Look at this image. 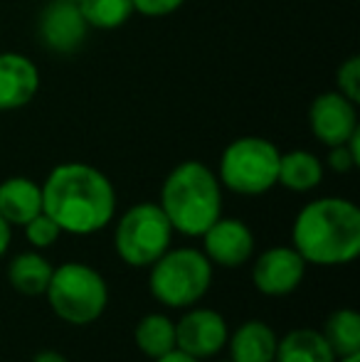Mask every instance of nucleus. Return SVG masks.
Listing matches in <instances>:
<instances>
[{"label":"nucleus","mask_w":360,"mask_h":362,"mask_svg":"<svg viewBox=\"0 0 360 362\" xmlns=\"http://www.w3.org/2000/svg\"><path fill=\"white\" fill-rule=\"evenodd\" d=\"M42 212L59 224L62 234L91 237L114 219L116 190L89 163H59L42 182Z\"/></svg>","instance_id":"obj_1"},{"label":"nucleus","mask_w":360,"mask_h":362,"mask_svg":"<svg viewBox=\"0 0 360 362\" xmlns=\"http://www.w3.org/2000/svg\"><path fill=\"white\" fill-rule=\"evenodd\" d=\"M326 343L336 353V358L360 355V315L353 308H338L326 318L321 328Z\"/></svg>","instance_id":"obj_20"},{"label":"nucleus","mask_w":360,"mask_h":362,"mask_svg":"<svg viewBox=\"0 0 360 362\" xmlns=\"http://www.w3.org/2000/svg\"><path fill=\"white\" fill-rule=\"evenodd\" d=\"M45 296L59 320L69 325H89L99 320L109 305V284L89 264L64 262L52 269Z\"/></svg>","instance_id":"obj_5"},{"label":"nucleus","mask_w":360,"mask_h":362,"mask_svg":"<svg viewBox=\"0 0 360 362\" xmlns=\"http://www.w3.org/2000/svg\"><path fill=\"white\" fill-rule=\"evenodd\" d=\"M134 10L144 18H166L173 15L175 10H180L185 5V0H131Z\"/></svg>","instance_id":"obj_24"},{"label":"nucleus","mask_w":360,"mask_h":362,"mask_svg":"<svg viewBox=\"0 0 360 362\" xmlns=\"http://www.w3.org/2000/svg\"><path fill=\"white\" fill-rule=\"evenodd\" d=\"M74 3H79V0H74Z\"/></svg>","instance_id":"obj_30"},{"label":"nucleus","mask_w":360,"mask_h":362,"mask_svg":"<svg viewBox=\"0 0 360 362\" xmlns=\"http://www.w3.org/2000/svg\"><path fill=\"white\" fill-rule=\"evenodd\" d=\"M134 343L141 355L156 360L175 350V320L166 313H149L136 323Z\"/></svg>","instance_id":"obj_19"},{"label":"nucleus","mask_w":360,"mask_h":362,"mask_svg":"<svg viewBox=\"0 0 360 362\" xmlns=\"http://www.w3.org/2000/svg\"><path fill=\"white\" fill-rule=\"evenodd\" d=\"M153 362H202V360H197V358H192V355H187V353H182V350H170V353H166V355H161V358H156Z\"/></svg>","instance_id":"obj_26"},{"label":"nucleus","mask_w":360,"mask_h":362,"mask_svg":"<svg viewBox=\"0 0 360 362\" xmlns=\"http://www.w3.org/2000/svg\"><path fill=\"white\" fill-rule=\"evenodd\" d=\"M291 247L306 264L343 267L360 254V210L346 197H318L298 210Z\"/></svg>","instance_id":"obj_2"},{"label":"nucleus","mask_w":360,"mask_h":362,"mask_svg":"<svg viewBox=\"0 0 360 362\" xmlns=\"http://www.w3.org/2000/svg\"><path fill=\"white\" fill-rule=\"evenodd\" d=\"M173 234V227L158 202H139L131 205L116 222L114 252L129 267L146 269L161 254L168 252Z\"/></svg>","instance_id":"obj_7"},{"label":"nucleus","mask_w":360,"mask_h":362,"mask_svg":"<svg viewBox=\"0 0 360 362\" xmlns=\"http://www.w3.org/2000/svg\"><path fill=\"white\" fill-rule=\"evenodd\" d=\"M217 362H232V360H230V358H227V360H217Z\"/></svg>","instance_id":"obj_29"},{"label":"nucleus","mask_w":360,"mask_h":362,"mask_svg":"<svg viewBox=\"0 0 360 362\" xmlns=\"http://www.w3.org/2000/svg\"><path fill=\"white\" fill-rule=\"evenodd\" d=\"M230 325L215 308H192L175 323V348L197 360L215 358L225 350Z\"/></svg>","instance_id":"obj_8"},{"label":"nucleus","mask_w":360,"mask_h":362,"mask_svg":"<svg viewBox=\"0 0 360 362\" xmlns=\"http://www.w3.org/2000/svg\"><path fill=\"white\" fill-rule=\"evenodd\" d=\"M308 264L294 247H269L257 257L252 267V284L262 296L281 298L294 293L306 279Z\"/></svg>","instance_id":"obj_10"},{"label":"nucleus","mask_w":360,"mask_h":362,"mask_svg":"<svg viewBox=\"0 0 360 362\" xmlns=\"http://www.w3.org/2000/svg\"><path fill=\"white\" fill-rule=\"evenodd\" d=\"M52 269L54 267L40 252H23L8 264V281L18 293L35 298V296H45L52 279Z\"/></svg>","instance_id":"obj_18"},{"label":"nucleus","mask_w":360,"mask_h":362,"mask_svg":"<svg viewBox=\"0 0 360 362\" xmlns=\"http://www.w3.org/2000/svg\"><path fill=\"white\" fill-rule=\"evenodd\" d=\"M40 40L47 49L57 54L77 52L89 35V25L84 20L79 3L74 0H50L37 20Z\"/></svg>","instance_id":"obj_11"},{"label":"nucleus","mask_w":360,"mask_h":362,"mask_svg":"<svg viewBox=\"0 0 360 362\" xmlns=\"http://www.w3.org/2000/svg\"><path fill=\"white\" fill-rule=\"evenodd\" d=\"M336 362H360V355H346V358H338Z\"/></svg>","instance_id":"obj_28"},{"label":"nucleus","mask_w":360,"mask_h":362,"mask_svg":"<svg viewBox=\"0 0 360 362\" xmlns=\"http://www.w3.org/2000/svg\"><path fill=\"white\" fill-rule=\"evenodd\" d=\"M336 91L348 96L351 101H360V57L351 54L341 67L336 69Z\"/></svg>","instance_id":"obj_23"},{"label":"nucleus","mask_w":360,"mask_h":362,"mask_svg":"<svg viewBox=\"0 0 360 362\" xmlns=\"http://www.w3.org/2000/svg\"><path fill=\"white\" fill-rule=\"evenodd\" d=\"M308 126L318 144L326 148L341 146L360 129L358 104L341 91H323L308 106Z\"/></svg>","instance_id":"obj_9"},{"label":"nucleus","mask_w":360,"mask_h":362,"mask_svg":"<svg viewBox=\"0 0 360 362\" xmlns=\"http://www.w3.org/2000/svg\"><path fill=\"white\" fill-rule=\"evenodd\" d=\"M149 269L151 296L166 308L197 305L212 286V264L195 247L168 249Z\"/></svg>","instance_id":"obj_4"},{"label":"nucleus","mask_w":360,"mask_h":362,"mask_svg":"<svg viewBox=\"0 0 360 362\" xmlns=\"http://www.w3.org/2000/svg\"><path fill=\"white\" fill-rule=\"evenodd\" d=\"M281 151L262 136H240L222 151L217 180L225 190L245 197L267 195L277 187Z\"/></svg>","instance_id":"obj_6"},{"label":"nucleus","mask_w":360,"mask_h":362,"mask_svg":"<svg viewBox=\"0 0 360 362\" xmlns=\"http://www.w3.org/2000/svg\"><path fill=\"white\" fill-rule=\"evenodd\" d=\"M33 362H69V360L62 353H57V350H42V353L35 355Z\"/></svg>","instance_id":"obj_27"},{"label":"nucleus","mask_w":360,"mask_h":362,"mask_svg":"<svg viewBox=\"0 0 360 362\" xmlns=\"http://www.w3.org/2000/svg\"><path fill=\"white\" fill-rule=\"evenodd\" d=\"M23 229H25V237H28L30 247H35V249L52 247V244H57V239L62 237L59 224L50 215H45V212H40V215H35L28 224H23Z\"/></svg>","instance_id":"obj_22"},{"label":"nucleus","mask_w":360,"mask_h":362,"mask_svg":"<svg viewBox=\"0 0 360 362\" xmlns=\"http://www.w3.org/2000/svg\"><path fill=\"white\" fill-rule=\"evenodd\" d=\"M89 30H119L136 15L131 0H79Z\"/></svg>","instance_id":"obj_21"},{"label":"nucleus","mask_w":360,"mask_h":362,"mask_svg":"<svg viewBox=\"0 0 360 362\" xmlns=\"http://www.w3.org/2000/svg\"><path fill=\"white\" fill-rule=\"evenodd\" d=\"M336 353L326 343L321 330L294 328L277 343L274 362H336Z\"/></svg>","instance_id":"obj_17"},{"label":"nucleus","mask_w":360,"mask_h":362,"mask_svg":"<svg viewBox=\"0 0 360 362\" xmlns=\"http://www.w3.org/2000/svg\"><path fill=\"white\" fill-rule=\"evenodd\" d=\"M10 242H13V227L0 217V259H3L5 252L10 249Z\"/></svg>","instance_id":"obj_25"},{"label":"nucleus","mask_w":360,"mask_h":362,"mask_svg":"<svg viewBox=\"0 0 360 362\" xmlns=\"http://www.w3.org/2000/svg\"><path fill=\"white\" fill-rule=\"evenodd\" d=\"M158 205L173 232L202 237V232L222 217V185L217 173L200 160L178 163L161 185Z\"/></svg>","instance_id":"obj_3"},{"label":"nucleus","mask_w":360,"mask_h":362,"mask_svg":"<svg viewBox=\"0 0 360 362\" xmlns=\"http://www.w3.org/2000/svg\"><path fill=\"white\" fill-rule=\"evenodd\" d=\"M323 160L311 151H289L279 158L277 185L286 187L289 192H311L323 182Z\"/></svg>","instance_id":"obj_16"},{"label":"nucleus","mask_w":360,"mask_h":362,"mask_svg":"<svg viewBox=\"0 0 360 362\" xmlns=\"http://www.w3.org/2000/svg\"><path fill=\"white\" fill-rule=\"evenodd\" d=\"M279 335L265 320H245L227 335V345L232 362H274Z\"/></svg>","instance_id":"obj_14"},{"label":"nucleus","mask_w":360,"mask_h":362,"mask_svg":"<svg viewBox=\"0 0 360 362\" xmlns=\"http://www.w3.org/2000/svg\"><path fill=\"white\" fill-rule=\"evenodd\" d=\"M202 254L210 259L212 267L237 269L250 262L255 254V234L250 224L237 217H217L202 232Z\"/></svg>","instance_id":"obj_12"},{"label":"nucleus","mask_w":360,"mask_h":362,"mask_svg":"<svg viewBox=\"0 0 360 362\" xmlns=\"http://www.w3.org/2000/svg\"><path fill=\"white\" fill-rule=\"evenodd\" d=\"M42 212V185L33 177L15 175L0 182V217L10 227H23Z\"/></svg>","instance_id":"obj_15"},{"label":"nucleus","mask_w":360,"mask_h":362,"mask_svg":"<svg viewBox=\"0 0 360 362\" xmlns=\"http://www.w3.org/2000/svg\"><path fill=\"white\" fill-rule=\"evenodd\" d=\"M40 91V67L23 52H0V111L25 109Z\"/></svg>","instance_id":"obj_13"}]
</instances>
